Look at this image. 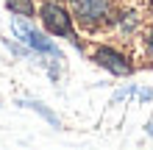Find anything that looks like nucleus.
Returning <instances> with one entry per match:
<instances>
[{
  "label": "nucleus",
  "instance_id": "obj_4",
  "mask_svg": "<svg viewBox=\"0 0 153 150\" xmlns=\"http://www.w3.org/2000/svg\"><path fill=\"white\" fill-rule=\"evenodd\" d=\"M111 14V0H73V20L81 25H100Z\"/></svg>",
  "mask_w": 153,
  "mask_h": 150
},
{
  "label": "nucleus",
  "instance_id": "obj_2",
  "mask_svg": "<svg viewBox=\"0 0 153 150\" xmlns=\"http://www.w3.org/2000/svg\"><path fill=\"white\" fill-rule=\"evenodd\" d=\"M39 20L50 36H64V39H73V45H78L75 33H73V14L59 0H45L39 6Z\"/></svg>",
  "mask_w": 153,
  "mask_h": 150
},
{
  "label": "nucleus",
  "instance_id": "obj_9",
  "mask_svg": "<svg viewBox=\"0 0 153 150\" xmlns=\"http://www.w3.org/2000/svg\"><path fill=\"white\" fill-rule=\"evenodd\" d=\"M150 11H153V0H150Z\"/></svg>",
  "mask_w": 153,
  "mask_h": 150
},
{
  "label": "nucleus",
  "instance_id": "obj_5",
  "mask_svg": "<svg viewBox=\"0 0 153 150\" xmlns=\"http://www.w3.org/2000/svg\"><path fill=\"white\" fill-rule=\"evenodd\" d=\"M20 106H22V109H31V111H36L39 117H42V120H48L53 128H61V120H59V117H56V114H53V111H50V109H48L45 103H39V100H31V98H25V100H20Z\"/></svg>",
  "mask_w": 153,
  "mask_h": 150
},
{
  "label": "nucleus",
  "instance_id": "obj_3",
  "mask_svg": "<svg viewBox=\"0 0 153 150\" xmlns=\"http://www.w3.org/2000/svg\"><path fill=\"white\" fill-rule=\"evenodd\" d=\"M92 61L97 67H103L106 72H111L117 78H123V75H131L134 72V64H131V58L125 56L123 50H117L111 45H97L92 50Z\"/></svg>",
  "mask_w": 153,
  "mask_h": 150
},
{
  "label": "nucleus",
  "instance_id": "obj_1",
  "mask_svg": "<svg viewBox=\"0 0 153 150\" xmlns=\"http://www.w3.org/2000/svg\"><path fill=\"white\" fill-rule=\"evenodd\" d=\"M11 31H14V36L22 42V47H25V50L36 53V56H48V58H53V61H61V50L56 47V42L48 39V33H42V31L33 28L28 17L14 14V20H11Z\"/></svg>",
  "mask_w": 153,
  "mask_h": 150
},
{
  "label": "nucleus",
  "instance_id": "obj_6",
  "mask_svg": "<svg viewBox=\"0 0 153 150\" xmlns=\"http://www.w3.org/2000/svg\"><path fill=\"white\" fill-rule=\"evenodd\" d=\"M3 3L11 14H20V17H33V11H36L33 0H3Z\"/></svg>",
  "mask_w": 153,
  "mask_h": 150
},
{
  "label": "nucleus",
  "instance_id": "obj_7",
  "mask_svg": "<svg viewBox=\"0 0 153 150\" xmlns=\"http://www.w3.org/2000/svg\"><path fill=\"white\" fill-rule=\"evenodd\" d=\"M145 45H148V53L153 56V31H148V42H145Z\"/></svg>",
  "mask_w": 153,
  "mask_h": 150
},
{
  "label": "nucleus",
  "instance_id": "obj_8",
  "mask_svg": "<svg viewBox=\"0 0 153 150\" xmlns=\"http://www.w3.org/2000/svg\"><path fill=\"white\" fill-rule=\"evenodd\" d=\"M145 131H148V136L153 139V122H148V125H145Z\"/></svg>",
  "mask_w": 153,
  "mask_h": 150
}]
</instances>
